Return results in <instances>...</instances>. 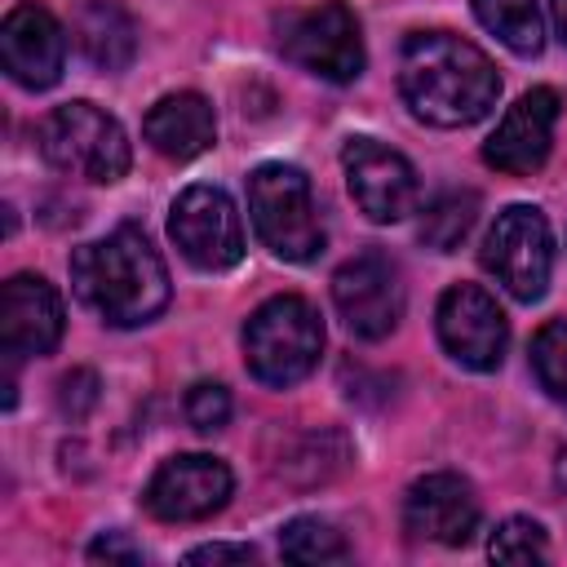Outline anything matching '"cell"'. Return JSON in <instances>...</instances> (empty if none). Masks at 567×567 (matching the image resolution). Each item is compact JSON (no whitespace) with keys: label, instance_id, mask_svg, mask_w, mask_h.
Wrapping results in <instances>:
<instances>
[{"label":"cell","instance_id":"cell-21","mask_svg":"<svg viewBox=\"0 0 567 567\" xmlns=\"http://www.w3.org/2000/svg\"><path fill=\"white\" fill-rule=\"evenodd\" d=\"M279 554L288 563H341L350 549H346V540L332 523L301 514L279 532Z\"/></svg>","mask_w":567,"mask_h":567},{"label":"cell","instance_id":"cell-19","mask_svg":"<svg viewBox=\"0 0 567 567\" xmlns=\"http://www.w3.org/2000/svg\"><path fill=\"white\" fill-rule=\"evenodd\" d=\"M474 18L518 58H536L545 44L536 0H474Z\"/></svg>","mask_w":567,"mask_h":567},{"label":"cell","instance_id":"cell-8","mask_svg":"<svg viewBox=\"0 0 567 567\" xmlns=\"http://www.w3.org/2000/svg\"><path fill=\"white\" fill-rule=\"evenodd\" d=\"M168 235L177 244V252L195 266V270H230L244 257V221L235 199L221 186L195 182L173 199L168 213Z\"/></svg>","mask_w":567,"mask_h":567},{"label":"cell","instance_id":"cell-26","mask_svg":"<svg viewBox=\"0 0 567 567\" xmlns=\"http://www.w3.org/2000/svg\"><path fill=\"white\" fill-rule=\"evenodd\" d=\"M89 558H93V563H142V549L128 545L120 532H106V536H97V540L89 545Z\"/></svg>","mask_w":567,"mask_h":567},{"label":"cell","instance_id":"cell-23","mask_svg":"<svg viewBox=\"0 0 567 567\" xmlns=\"http://www.w3.org/2000/svg\"><path fill=\"white\" fill-rule=\"evenodd\" d=\"M487 554L496 563H540L549 554V540H545V527L536 518H505L492 540H487Z\"/></svg>","mask_w":567,"mask_h":567},{"label":"cell","instance_id":"cell-12","mask_svg":"<svg viewBox=\"0 0 567 567\" xmlns=\"http://www.w3.org/2000/svg\"><path fill=\"white\" fill-rule=\"evenodd\" d=\"M230 492H235V478L226 461L204 452H182L151 474L142 501L159 523H199L226 509Z\"/></svg>","mask_w":567,"mask_h":567},{"label":"cell","instance_id":"cell-4","mask_svg":"<svg viewBox=\"0 0 567 567\" xmlns=\"http://www.w3.org/2000/svg\"><path fill=\"white\" fill-rule=\"evenodd\" d=\"M248 217L261 244L284 261H315L323 252V226L310 195V177L297 164H257L248 173Z\"/></svg>","mask_w":567,"mask_h":567},{"label":"cell","instance_id":"cell-9","mask_svg":"<svg viewBox=\"0 0 567 567\" xmlns=\"http://www.w3.org/2000/svg\"><path fill=\"white\" fill-rule=\"evenodd\" d=\"M332 306H337L341 323L354 337H363V341L390 337L403 319V275H399V266L377 248L350 257L332 275Z\"/></svg>","mask_w":567,"mask_h":567},{"label":"cell","instance_id":"cell-14","mask_svg":"<svg viewBox=\"0 0 567 567\" xmlns=\"http://www.w3.org/2000/svg\"><path fill=\"white\" fill-rule=\"evenodd\" d=\"M563 97L554 89H527L492 128V137L483 142V159L496 173L509 177H532L545 159H549V142H554V124H558Z\"/></svg>","mask_w":567,"mask_h":567},{"label":"cell","instance_id":"cell-11","mask_svg":"<svg viewBox=\"0 0 567 567\" xmlns=\"http://www.w3.org/2000/svg\"><path fill=\"white\" fill-rule=\"evenodd\" d=\"M341 168H346V186L368 221H381V226L403 221L421 199V182H416V168L408 164V155H399L394 146L377 142V137H350L341 146Z\"/></svg>","mask_w":567,"mask_h":567},{"label":"cell","instance_id":"cell-1","mask_svg":"<svg viewBox=\"0 0 567 567\" xmlns=\"http://www.w3.org/2000/svg\"><path fill=\"white\" fill-rule=\"evenodd\" d=\"M399 93L421 124L465 128L496 106L501 75L478 44L452 31H412L399 53Z\"/></svg>","mask_w":567,"mask_h":567},{"label":"cell","instance_id":"cell-7","mask_svg":"<svg viewBox=\"0 0 567 567\" xmlns=\"http://www.w3.org/2000/svg\"><path fill=\"white\" fill-rule=\"evenodd\" d=\"M478 261L514 301H540L554 275V230L545 213L532 204H509L496 213Z\"/></svg>","mask_w":567,"mask_h":567},{"label":"cell","instance_id":"cell-24","mask_svg":"<svg viewBox=\"0 0 567 567\" xmlns=\"http://www.w3.org/2000/svg\"><path fill=\"white\" fill-rule=\"evenodd\" d=\"M182 412L199 434H213L230 421V390L221 381H195L182 399Z\"/></svg>","mask_w":567,"mask_h":567},{"label":"cell","instance_id":"cell-17","mask_svg":"<svg viewBox=\"0 0 567 567\" xmlns=\"http://www.w3.org/2000/svg\"><path fill=\"white\" fill-rule=\"evenodd\" d=\"M142 137L164 155V159H195L217 142V120L204 93H164L146 120H142Z\"/></svg>","mask_w":567,"mask_h":567},{"label":"cell","instance_id":"cell-13","mask_svg":"<svg viewBox=\"0 0 567 567\" xmlns=\"http://www.w3.org/2000/svg\"><path fill=\"white\" fill-rule=\"evenodd\" d=\"M0 62L22 89H53L66 66V35L58 18L35 0L13 4L0 22Z\"/></svg>","mask_w":567,"mask_h":567},{"label":"cell","instance_id":"cell-6","mask_svg":"<svg viewBox=\"0 0 567 567\" xmlns=\"http://www.w3.org/2000/svg\"><path fill=\"white\" fill-rule=\"evenodd\" d=\"M279 49L292 66L332 80V84H350L363 75V31L359 18L346 0H319L310 9L284 13L279 22Z\"/></svg>","mask_w":567,"mask_h":567},{"label":"cell","instance_id":"cell-5","mask_svg":"<svg viewBox=\"0 0 567 567\" xmlns=\"http://www.w3.org/2000/svg\"><path fill=\"white\" fill-rule=\"evenodd\" d=\"M40 151L58 173L84 182H120L128 173V137L115 115L93 102H62L40 120Z\"/></svg>","mask_w":567,"mask_h":567},{"label":"cell","instance_id":"cell-15","mask_svg":"<svg viewBox=\"0 0 567 567\" xmlns=\"http://www.w3.org/2000/svg\"><path fill=\"white\" fill-rule=\"evenodd\" d=\"M62 297L40 275H13L0 292V350L9 359L49 354L62 341Z\"/></svg>","mask_w":567,"mask_h":567},{"label":"cell","instance_id":"cell-18","mask_svg":"<svg viewBox=\"0 0 567 567\" xmlns=\"http://www.w3.org/2000/svg\"><path fill=\"white\" fill-rule=\"evenodd\" d=\"M71 35L97 71H124L137 53V27L120 0H80L71 13Z\"/></svg>","mask_w":567,"mask_h":567},{"label":"cell","instance_id":"cell-20","mask_svg":"<svg viewBox=\"0 0 567 567\" xmlns=\"http://www.w3.org/2000/svg\"><path fill=\"white\" fill-rule=\"evenodd\" d=\"M474 217H478V195L474 190H447V195H439L421 213V226H416L421 230V244L434 248V252H452L470 235Z\"/></svg>","mask_w":567,"mask_h":567},{"label":"cell","instance_id":"cell-3","mask_svg":"<svg viewBox=\"0 0 567 567\" xmlns=\"http://www.w3.org/2000/svg\"><path fill=\"white\" fill-rule=\"evenodd\" d=\"M319 354H323V319L297 292L261 301L244 323V363L261 385L288 390L306 381L319 368Z\"/></svg>","mask_w":567,"mask_h":567},{"label":"cell","instance_id":"cell-25","mask_svg":"<svg viewBox=\"0 0 567 567\" xmlns=\"http://www.w3.org/2000/svg\"><path fill=\"white\" fill-rule=\"evenodd\" d=\"M58 403H62V412L66 416H84L93 403H97V377L93 372H84V368H75L71 377H62V385H58Z\"/></svg>","mask_w":567,"mask_h":567},{"label":"cell","instance_id":"cell-27","mask_svg":"<svg viewBox=\"0 0 567 567\" xmlns=\"http://www.w3.org/2000/svg\"><path fill=\"white\" fill-rule=\"evenodd\" d=\"M257 549L252 545H199L186 554V563H252Z\"/></svg>","mask_w":567,"mask_h":567},{"label":"cell","instance_id":"cell-10","mask_svg":"<svg viewBox=\"0 0 567 567\" xmlns=\"http://www.w3.org/2000/svg\"><path fill=\"white\" fill-rule=\"evenodd\" d=\"M434 328H439L443 350L461 368H470V372H496L501 368L505 346H509V323H505V310L496 306V297L487 288L452 284L439 297Z\"/></svg>","mask_w":567,"mask_h":567},{"label":"cell","instance_id":"cell-2","mask_svg":"<svg viewBox=\"0 0 567 567\" xmlns=\"http://www.w3.org/2000/svg\"><path fill=\"white\" fill-rule=\"evenodd\" d=\"M71 284L75 297L111 328L151 323L173 292L164 257L137 226H115L111 235L80 244L71 252Z\"/></svg>","mask_w":567,"mask_h":567},{"label":"cell","instance_id":"cell-28","mask_svg":"<svg viewBox=\"0 0 567 567\" xmlns=\"http://www.w3.org/2000/svg\"><path fill=\"white\" fill-rule=\"evenodd\" d=\"M549 13H554V31H558V40L567 44V0H549Z\"/></svg>","mask_w":567,"mask_h":567},{"label":"cell","instance_id":"cell-22","mask_svg":"<svg viewBox=\"0 0 567 567\" xmlns=\"http://www.w3.org/2000/svg\"><path fill=\"white\" fill-rule=\"evenodd\" d=\"M532 372L554 403H567V319H549L532 337Z\"/></svg>","mask_w":567,"mask_h":567},{"label":"cell","instance_id":"cell-16","mask_svg":"<svg viewBox=\"0 0 567 567\" xmlns=\"http://www.w3.org/2000/svg\"><path fill=\"white\" fill-rule=\"evenodd\" d=\"M478 527V496L474 487L452 474L434 470L416 478L403 496V532L416 540H439V545H465Z\"/></svg>","mask_w":567,"mask_h":567}]
</instances>
